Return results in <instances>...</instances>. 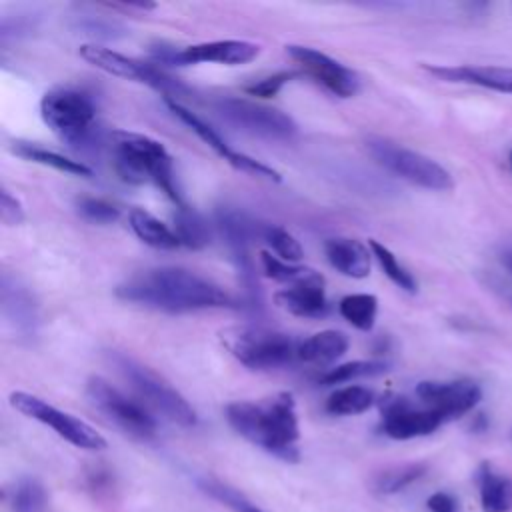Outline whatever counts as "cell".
I'll return each instance as SVG.
<instances>
[{
    "instance_id": "1",
    "label": "cell",
    "mask_w": 512,
    "mask_h": 512,
    "mask_svg": "<svg viewBox=\"0 0 512 512\" xmlns=\"http://www.w3.org/2000/svg\"><path fill=\"white\" fill-rule=\"evenodd\" d=\"M116 296L164 312L232 308V296L218 284L176 266L138 272L116 288Z\"/></svg>"
},
{
    "instance_id": "2",
    "label": "cell",
    "mask_w": 512,
    "mask_h": 512,
    "mask_svg": "<svg viewBox=\"0 0 512 512\" xmlns=\"http://www.w3.org/2000/svg\"><path fill=\"white\" fill-rule=\"evenodd\" d=\"M228 424L248 442L284 462H298V416L292 394L278 392L262 400H240L226 406Z\"/></svg>"
},
{
    "instance_id": "3",
    "label": "cell",
    "mask_w": 512,
    "mask_h": 512,
    "mask_svg": "<svg viewBox=\"0 0 512 512\" xmlns=\"http://www.w3.org/2000/svg\"><path fill=\"white\" fill-rule=\"evenodd\" d=\"M112 142L114 166L122 180L130 184L152 182L176 206H184V200L174 182L172 158L158 140L138 132L116 130L112 132Z\"/></svg>"
},
{
    "instance_id": "4",
    "label": "cell",
    "mask_w": 512,
    "mask_h": 512,
    "mask_svg": "<svg viewBox=\"0 0 512 512\" xmlns=\"http://www.w3.org/2000/svg\"><path fill=\"white\" fill-rule=\"evenodd\" d=\"M44 124L64 142L82 148L94 136L96 106L94 100L76 88L48 90L40 100Z\"/></svg>"
},
{
    "instance_id": "5",
    "label": "cell",
    "mask_w": 512,
    "mask_h": 512,
    "mask_svg": "<svg viewBox=\"0 0 512 512\" xmlns=\"http://www.w3.org/2000/svg\"><path fill=\"white\" fill-rule=\"evenodd\" d=\"M366 148L370 156L390 174L416 184L426 190H450L452 176L430 156H424L416 150L400 146L386 138H368Z\"/></svg>"
},
{
    "instance_id": "6",
    "label": "cell",
    "mask_w": 512,
    "mask_h": 512,
    "mask_svg": "<svg viewBox=\"0 0 512 512\" xmlns=\"http://www.w3.org/2000/svg\"><path fill=\"white\" fill-rule=\"evenodd\" d=\"M116 368L122 372V376L130 382V386L136 390V394L156 412L166 416L168 420L180 424V426H194L196 424V412L186 402V398L174 390L166 380H162L156 372H152L148 366L136 362L134 358L126 354H114L112 356Z\"/></svg>"
},
{
    "instance_id": "7",
    "label": "cell",
    "mask_w": 512,
    "mask_h": 512,
    "mask_svg": "<svg viewBox=\"0 0 512 512\" xmlns=\"http://www.w3.org/2000/svg\"><path fill=\"white\" fill-rule=\"evenodd\" d=\"M224 344L236 360L252 370L278 368L296 358L298 344L282 332L264 328H242L224 336Z\"/></svg>"
},
{
    "instance_id": "8",
    "label": "cell",
    "mask_w": 512,
    "mask_h": 512,
    "mask_svg": "<svg viewBox=\"0 0 512 512\" xmlns=\"http://www.w3.org/2000/svg\"><path fill=\"white\" fill-rule=\"evenodd\" d=\"M10 404L14 410H18L20 414L38 420L46 426H50L58 436H62L66 442L84 448V450H104L106 448V438L92 428L90 424H86L84 420L58 410L56 406L44 402L42 398L28 394V392H12L10 394Z\"/></svg>"
},
{
    "instance_id": "9",
    "label": "cell",
    "mask_w": 512,
    "mask_h": 512,
    "mask_svg": "<svg viewBox=\"0 0 512 512\" xmlns=\"http://www.w3.org/2000/svg\"><path fill=\"white\" fill-rule=\"evenodd\" d=\"M86 394L90 402L126 434L142 440H148L156 434L154 416L140 402L130 400L104 378L92 376L86 384Z\"/></svg>"
},
{
    "instance_id": "10",
    "label": "cell",
    "mask_w": 512,
    "mask_h": 512,
    "mask_svg": "<svg viewBox=\"0 0 512 512\" xmlns=\"http://www.w3.org/2000/svg\"><path fill=\"white\" fill-rule=\"evenodd\" d=\"M216 108L228 124L252 136L266 140H290L296 134V122L288 114L264 104L242 98H222Z\"/></svg>"
},
{
    "instance_id": "11",
    "label": "cell",
    "mask_w": 512,
    "mask_h": 512,
    "mask_svg": "<svg viewBox=\"0 0 512 512\" xmlns=\"http://www.w3.org/2000/svg\"><path fill=\"white\" fill-rule=\"evenodd\" d=\"M80 56L88 64H92L112 76L142 82V84H148L162 92H180L182 90L178 82H174L170 76H166L154 64L132 60L120 52L110 50V48H102L96 44H84V46H80Z\"/></svg>"
},
{
    "instance_id": "12",
    "label": "cell",
    "mask_w": 512,
    "mask_h": 512,
    "mask_svg": "<svg viewBox=\"0 0 512 512\" xmlns=\"http://www.w3.org/2000/svg\"><path fill=\"white\" fill-rule=\"evenodd\" d=\"M414 392L420 404L434 410L444 422L468 414L482 398V390L474 380H424Z\"/></svg>"
},
{
    "instance_id": "13",
    "label": "cell",
    "mask_w": 512,
    "mask_h": 512,
    "mask_svg": "<svg viewBox=\"0 0 512 512\" xmlns=\"http://www.w3.org/2000/svg\"><path fill=\"white\" fill-rule=\"evenodd\" d=\"M444 424V418L434 410L414 404L408 398H388L382 404L380 430L394 440H410L416 436H428Z\"/></svg>"
},
{
    "instance_id": "14",
    "label": "cell",
    "mask_w": 512,
    "mask_h": 512,
    "mask_svg": "<svg viewBox=\"0 0 512 512\" xmlns=\"http://www.w3.org/2000/svg\"><path fill=\"white\" fill-rule=\"evenodd\" d=\"M286 52L296 64L302 66L304 72H308L318 84H322L334 96L350 98L358 92V76L338 60L330 58L328 54L318 52L310 46L296 44L286 46Z\"/></svg>"
},
{
    "instance_id": "15",
    "label": "cell",
    "mask_w": 512,
    "mask_h": 512,
    "mask_svg": "<svg viewBox=\"0 0 512 512\" xmlns=\"http://www.w3.org/2000/svg\"><path fill=\"white\" fill-rule=\"evenodd\" d=\"M166 104H168V108L174 112V116H178L192 132H196V134L200 136V140H204V142H206L220 158H224L228 164H232L234 168H238V170H242V172L260 176V178H266V180L280 182V174H278L274 168H270V166L262 164L260 160H254V158H250V156H246V154H242V152L232 150V148L228 146V142H226L212 126H208L202 118H198L194 112H190L188 108H184L180 102H176V100H172V98L166 96Z\"/></svg>"
},
{
    "instance_id": "16",
    "label": "cell",
    "mask_w": 512,
    "mask_h": 512,
    "mask_svg": "<svg viewBox=\"0 0 512 512\" xmlns=\"http://www.w3.org/2000/svg\"><path fill=\"white\" fill-rule=\"evenodd\" d=\"M260 52V46L248 40H212V42H200L186 46L182 50H172L170 54H158L162 62L170 64H202V62H214V64H246L254 60Z\"/></svg>"
},
{
    "instance_id": "17",
    "label": "cell",
    "mask_w": 512,
    "mask_h": 512,
    "mask_svg": "<svg viewBox=\"0 0 512 512\" xmlns=\"http://www.w3.org/2000/svg\"><path fill=\"white\" fill-rule=\"evenodd\" d=\"M424 70L446 82H464V84H474L488 90L512 94V68L508 66H478V64L428 66L424 64Z\"/></svg>"
},
{
    "instance_id": "18",
    "label": "cell",
    "mask_w": 512,
    "mask_h": 512,
    "mask_svg": "<svg viewBox=\"0 0 512 512\" xmlns=\"http://www.w3.org/2000/svg\"><path fill=\"white\" fill-rule=\"evenodd\" d=\"M276 304L294 316H324L328 312V300L324 292V278L288 286L274 296Z\"/></svg>"
},
{
    "instance_id": "19",
    "label": "cell",
    "mask_w": 512,
    "mask_h": 512,
    "mask_svg": "<svg viewBox=\"0 0 512 512\" xmlns=\"http://www.w3.org/2000/svg\"><path fill=\"white\" fill-rule=\"evenodd\" d=\"M328 262L350 278H366L370 272L368 248L354 238H328L324 242Z\"/></svg>"
},
{
    "instance_id": "20",
    "label": "cell",
    "mask_w": 512,
    "mask_h": 512,
    "mask_svg": "<svg viewBox=\"0 0 512 512\" xmlns=\"http://www.w3.org/2000/svg\"><path fill=\"white\" fill-rule=\"evenodd\" d=\"M482 512H510L512 510V478L498 474L488 462L476 470Z\"/></svg>"
},
{
    "instance_id": "21",
    "label": "cell",
    "mask_w": 512,
    "mask_h": 512,
    "mask_svg": "<svg viewBox=\"0 0 512 512\" xmlns=\"http://www.w3.org/2000/svg\"><path fill=\"white\" fill-rule=\"evenodd\" d=\"M2 308L6 318L14 322L18 330L30 332L36 324V306L30 292L20 286V282L10 278L8 274L2 276Z\"/></svg>"
},
{
    "instance_id": "22",
    "label": "cell",
    "mask_w": 512,
    "mask_h": 512,
    "mask_svg": "<svg viewBox=\"0 0 512 512\" xmlns=\"http://www.w3.org/2000/svg\"><path fill=\"white\" fill-rule=\"evenodd\" d=\"M348 350V338L338 330H322L298 342L296 358L308 364H330Z\"/></svg>"
},
{
    "instance_id": "23",
    "label": "cell",
    "mask_w": 512,
    "mask_h": 512,
    "mask_svg": "<svg viewBox=\"0 0 512 512\" xmlns=\"http://www.w3.org/2000/svg\"><path fill=\"white\" fill-rule=\"evenodd\" d=\"M130 220V228L134 230V234L148 246L152 248H160V250H174L180 244L178 236L174 234V230H170L164 222H160L156 216H152L150 212L142 210V208H134L128 216Z\"/></svg>"
},
{
    "instance_id": "24",
    "label": "cell",
    "mask_w": 512,
    "mask_h": 512,
    "mask_svg": "<svg viewBox=\"0 0 512 512\" xmlns=\"http://www.w3.org/2000/svg\"><path fill=\"white\" fill-rule=\"evenodd\" d=\"M12 150H14V154L22 156L24 160H30V162H36V164H42V166H50V168L66 172V174L92 176V170L84 162L66 158V156L58 154V152L46 150V148H42L38 144H32V142H14Z\"/></svg>"
},
{
    "instance_id": "25",
    "label": "cell",
    "mask_w": 512,
    "mask_h": 512,
    "mask_svg": "<svg viewBox=\"0 0 512 512\" xmlns=\"http://www.w3.org/2000/svg\"><path fill=\"white\" fill-rule=\"evenodd\" d=\"M174 234L178 236L182 246L188 248H204L210 244V228L208 222L190 206H176L174 212Z\"/></svg>"
},
{
    "instance_id": "26",
    "label": "cell",
    "mask_w": 512,
    "mask_h": 512,
    "mask_svg": "<svg viewBox=\"0 0 512 512\" xmlns=\"http://www.w3.org/2000/svg\"><path fill=\"white\" fill-rule=\"evenodd\" d=\"M374 404V392L364 386H344L326 398V412L334 416H354Z\"/></svg>"
},
{
    "instance_id": "27",
    "label": "cell",
    "mask_w": 512,
    "mask_h": 512,
    "mask_svg": "<svg viewBox=\"0 0 512 512\" xmlns=\"http://www.w3.org/2000/svg\"><path fill=\"white\" fill-rule=\"evenodd\" d=\"M216 222L218 228L222 232V236L226 238L228 246L234 250V254L244 256L246 252V244L254 232V226L250 222L248 216H244L238 210H230V208H220L216 214Z\"/></svg>"
},
{
    "instance_id": "28",
    "label": "cell",
    "mask_w": 512,
    "mask_h": 512,
    "mask_svg": "<svg viewBox=\"0 0 512 512\" xmlns=\"http://www.w3.org/2000/svg\"><path fill=\"white\" fill-rule=\"evenodd\" d=\"M340 316L358 330H372L378 312V298L374 294H348L338 304Z\"/></svg>"
},
{
    "instance_id": "29",
    "label": "cell",
    "mask_w": 512,
    "mask_h": 512,
    "mask_svg": "<svg viewBox=\"0 0 512 512\" xmlns=\"http://www.w3.org/2000/svg\"><path fill=\"white\" fill-rule=\"evenodd\" d=\"M260 260H262V268H264L266 276L276 280V282H286V284L294 286V284H302V282H310V280L322 278L316 270L284 262V260L272 256L270 252H262Z\"/></svg>"
},
{
    "instance_id": "30",
    "label": "cell",
    "mask_w": 512,
    "mask_h": 512,
    "mask_svg": "<svg viewBox=\"0 0 512 512\" xmlns=\"http://www.w3.org/2000/svg\"><path fill=\"white\" fill-rule=\"evenodd\" d=\"M424 474H426V464H420V462L394 466V468H388V470H384L376 476L374 490L378 494H394V492L404 490L406 486H410L412 482H416Z\"/></svg>"
},
{
    "instance_id": "31",
    "label": "cell",
    "mask_w": 512,
    "mask_h": 512,
    "mask_svg": "<svg viewBox=\"0 0 512 512\" xmlns=\"http://www.w3.org/2000/svg\"><path fill=\"white\" fill-rule=\"evenodd\" d=\"M198 486L204 494H208L210 498H214L216 502L228 506L232 512H262L252 500H248L242 492H238L236 488L216 480V478H200Z\"/></svg>"
},
{
    "instance_id": "32",
    "label": "cell",
    "mask_w": 512,
    "mask_h": 512,
    "mask_svg": "<svg viewBox=\"0 0 512 512\" xmlns=\"http://www.w3.org/2000/svg\"><path fill=\"white\" fill-rule=\"evenodd\" d=\"M368 246H370L374 258L378 260L380 268L384 270V274H386L398 288H402V290H406V292H416L418 286H416L414 276L398 262V258L392 254L390 248H386V246L380 244L378 240H370Z\"/></svg>"
},
{
    "instance_id": "33",
    "label": "cell",
    "mask_w": 512,
    "mask_h": 512,
    "mask_svg": "<svg viewBox=\"0 0 512 512\" xmlns=\"http://www.w3.org/2000/svg\"><path fill=\"white\" fill-rule=\"evenodd\" d=\"M12 512H44L46 492L44 486L34 478H22L12 490Z\"/></svg>"
},
{
    "instance_id": "34",
    "label": "cell",
    "mask_w": 512,
    "mask_h": 512,
    "mask_svg": "<svg viewBox=\"0 0 512 512\" xmlns=\"http://www.w3.org/2000/svg\"><path fill=\"white\" fill-rule=\"evenodd\" d=\"M386 362H376V360H354V362H346L340 364L336 368H330L328 372H324L318 382L320 384H340V382H348L354 378H362V376H374L380 372H386Z\"/></svg>"
},
{
    "instance_id": "35",
    "label": "cell",
    "mask_w": 512,
    "mask_h": 512,
    "mask_svg": "<svg viewBox=\"0 0 512 512\" xmlns=\"http://www.w3.org/2000/svg\"><path fill=\"white\" fill-rule=\"evenodd\" d=\"M264 238L272 246V250L280 256V260H284V262L294 264L304 256L300 242L288 230H284L280 226H266Z\"/></svg>"
},
{
    "instance_id": "36",
    "label": "cell",
    "mask_w": 512,
    "mask_h": 512,
    "mask_svg": "<svg viewBox=\"0 0 512 512\" xmlns=\"http://www.w3.org/2000/svg\"><path fill=\"white\" fill-rule=\"evenodd\" d=\"M76 208L82 218L96 224H110L120 216V210L112 202H106L102 198H92V196L78 198Z\"/></svg>"
},
{
    "instance_id": "37",
    "label": "cell",
    "mask_w": 512,
    "mask_h": 512,
    "mask_svg": "<svg viewBox=\"0 0 512 512\" xmlns=\"http://www.w3.org/2000/svg\"><path fill=\"white\" fill-rule=\"evenodd\" d=\"M298 74L296 72H276L272 76H266L250 86H246V92L252 94V96H260V98H270V96H276L280 92V88L284 84H288L292 78H296Z\"/></svg>"
},
{
    "instance_id": "38",
    "label": "cell",
    "mask_w": 512,
    "mask_h": 512,
    "mask_svg": "<svg viewBox=\"0 0 512 512\" xmlns=\"http://www.w3.org/2000/svg\"><path fill=\"white\" fill-rule=\"evenodd\" d=\"M0 216L2 222L8 226H16L24 222V208L16 196H12L8 190H2L0 194Z\"/></svg>"
},
{
    "instance_id": "39",
    "label": "cell",
    "mask_w": 512,
    "mask_h": 512,
    "mask_svg": "<svg viewBox=\"0 0 512 512\" xmlns=\"http://www.w3.org/2000/svg\"><path fill=\"white\" fill-rule=\"evenodd\" d=\"M426 508L430 512H458V502L448 492H434L428 496Z\"/></svg>"
},
{
    "instance_id": "40",
    "label": "cell",
    "mask_w": 512,
    "mask_h": 512,
    "mask_svg": "<svg viewBox=\"0 0 512 512\" xmlns=\"http://www.w3.org/2000/svg\"><path fill=\"white\" fill-rule=\"evenodd\" d=\"M500 262L508 270V274L512 276V242H508L500 248Z\"/></svg>"
},
{
    "instance_id": "41",
    "label": "cell",
    "mask_w": 512,
    "mask_h": 512,
    "mask_svg": "<svg viewBox=\"0 0 512 512\" xmlns=\"http://www.w3.org/2000/svg\"><path fill=\"white\" fill-rule=\"evenodd\" d=\"M508 160H510V170H512V150H510V156H508Z\"/></svg>"
}]
</instances>
